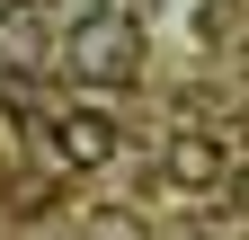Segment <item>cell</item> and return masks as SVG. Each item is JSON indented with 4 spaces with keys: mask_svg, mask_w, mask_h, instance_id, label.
Instances as JSON below:
<instances>
[{
    "mask_svg": "<svg viewBox=\"0 0 249 240\" xmlns=\"http://www.w3.org/2000/svg\"><path fill=\"white\" fill-rule=\"evenodd\" d=\"M71 71L98 80V89L134 80V71H142V27H134V18H89L80 36H71Z\"/></svg>",
    "mask_w": 249,
    "mask_h": 240,
    "instance_id": "obj_1",
    "label": "cell"
},
{
    "mask_svg": "<svg viewBox=\"0 0 249 240\" xmlns=\"http://www.w3.org/2000/svg\"><path fill=\"white\" fill-rule=\"evenodd\" d=\"M53 152L71 160V169H89V160H107V152H116V134H107V116H89V107H80V116H53Z\"/></svg>",
    "mask_w": 249,
    "mask_h": 240,
    "instance_id": "obj_2",
    "label": "cell"
},
{
    "mask_svg": "<svg viewBox=\"0 0 249 240\" xmlns=\"http://www.w3.org/2000/svg\"><path fill=\"white\" fill-rule=\"evenodd\" d=\"M169 169L196 187V178H213V169H223V152H213V142H196V134H178V142H169Z\"/></svg>",
    "mask_w": 249,
    "mask_h": 240,
    "instance_id": "obj_3",
    "label": "cell"
}]
</instances>
